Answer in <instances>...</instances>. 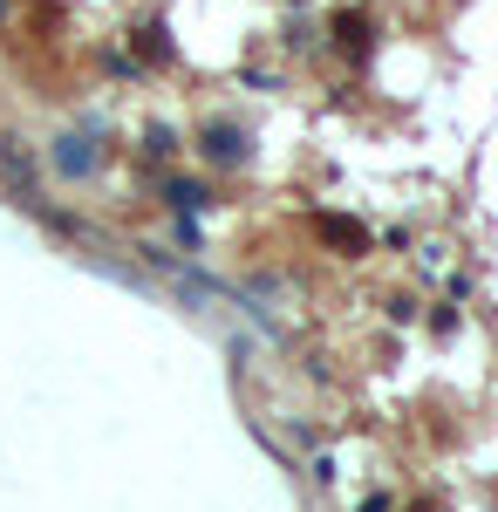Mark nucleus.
Instances as JSON below:
<instances>
[{
    "instance_id": "nucleus-1",
    "label": "nucleus",
    "mask_w": 498,
    "mask_h": 512,
    "mask_svg": "<svg viewBox=\"0 0 498 512\" xmlns=\"http://www.w3.org/2000/svg\"><path fill=\"white\" fill-rule=\"evenodd\" d=\"M314 233H321V246H335V253H348V260H355V253H369V226H362V219L321 212V219H314Z\"/></svg>"
},
{
    "instance_id": "nucleus-2",
    "label": "nucleus",
    "mask_w": 498,
    "mask_h": 512,
    "mask_svg": "<svg viewBox=\"0 0 498 512\" xmlns=\"http://www.w3.org/2000/svg\"><path fill=\"white\" fill-rule=\"evenodd\" d=\"M335 41H342L348 55L362 62V55H369V14H362V7H348L342 21H335Z\"/></svg>"
},
{
    "instance_id": "nucleus-3",
    "label": "nucleus",
    "mask_w": 498,
    "mask_h": 512,
    "mask_svg": "<svg viewBox=\"0 0 498 512\" xmlns=\"http://www.w3.org/2000/svg\"><path fill=\"white\" fill-rule=\"evenodd\" d=\"M205 158H212V164H239V158H246L239 130H219V123H212V130H205Z\"/></svg>"
},
{
    "instance_id": "nucleus-4",
    "label": "nucleus",
    "mask_w": 498,
    "mask_h": 512,
    "mask_svg": "<svg viewBox=\"0 0 498 512\" xmlns=\"http://www.w3.org/2000/svg\"><path fill=\"white\" fill-rule=\"evenodd\" d=\"M130 48H137V62H171V35H164V28H157V21H144V28H137V41H130Z\"/></svg>"
},
{
    "instance_id": "nucleus-5",
    "label": "nucleus",
    "mask_w": 498,
    "mask_h": 512,
    "mask_svg": "<svg viewBox=\"0 0 498 512\" xmlns=\"http://www.w3.org/2000/svg\"><path fill=\"white\" fill-rule=\"evenodd\" d=\"M171 198H178L185 212H198V205H205V192H198V185H171Z\"/></svg>"
},
{
    "instance_id": "nucleus-6",
    "label": "nucleus",
    "mask_w": 498,
    "mask_h": 512,
    "mask_svg": "<svg viewBox=\"0 0 498 512\" xmlns=\"http://www.w3.org/2000/svg\"><path fill=\"white\" fill-rule=\"evenodd\" d=\"M362 512H389V499H362Z\"/></svg>"
},
{
    "instance_id": "nucleus-7",
    "label": "nucleus",
    "mask_w": 498,
    "mask_h": 512,
    "mask_svg": "<svg viewBox=\"0 0 498 512\" xmlns=\"http://www.w3.org/2000/svg\"><path fill=\"white\" fill-rule=\"evenodd\" d=\"M417 512H430V506H417Z\"/></svg>"
}]
</instances>
